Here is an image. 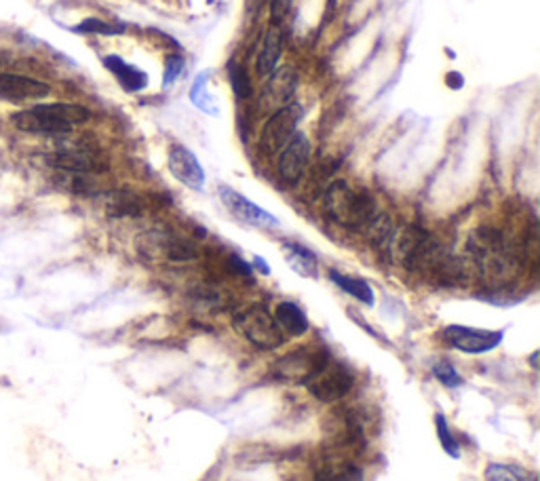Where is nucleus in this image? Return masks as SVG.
<instances>
[{
    "label": "nucleus",
    "instance_id": "obj_1",
    "mask_svg": "<svg viewBox=\"0 0 540 481\" xmlns=\"http://www.w3.org/2000/svg\"><path fill=\"white\" fill-rule=\"evenodd\" d=\"M466 254L479 279L490 286H506L515 281L524 270L517 247L498 228L482 226L473 230L466 241Z\"/></svg>",
    "mask_w": 540,
    "mask_h": 481
},
{
    "label": "nucleus",
    "instance_id": "obj_2",
    "mask_svg": "<svg viewBox=\"0 0 540 481\" xmlns=\"http://www.w3.org/2000/svg\"><path fill=\"white\" fill-rule=\"evenodd\" d=\"M324 209L335 224L345 228H364L376 215V201L364 188H353L345 180L329 184L324 193Z\"/></svg>",
    "mask_w": 540,
    "mask_h": 481
},
{
    "label": "nucleus",
    "instance_id": "obj_3",
    "mask_svg": "<svg viewBox=\"0 0 540 481\" xmlns=\"http://www.w3.org/2000/svg\"><path fill=\"white\" fill-rule=\"evenodd\" d=\"M233 327L245 338L249 345L260 351H275L285 345L287 336L276 323L275 315L262 305H252L235 313Z\"/></svg>",
    "mask_w": 540,
    "mask_h": 481
},
{
    "label": "nucleus",
    "instance_id": "obj_4",
    "mask_svg": "<svg viewBox=\"0 0 540 481\" xmlns=\"http://www.w3.org/2000/svg\"><path fill=\"white\" fill-rule=\"evenodd\" d=\"M329 361V355L321 348H300V351L283 355L270 367V376L276 382L287 385H306L315 376L324 370Z\"/></svg>",
    "mask_w": 540,
    "mask_h": 481
},
{
    "label": "nucleus",
    "instance_id": "obj_5",
    "mask_svg": "<svg viewBox=\"0 0 540 481\" xmlns=\"http://www.w3.org/2000/svg\"><path fill=\"white\" fill-rule=\"evenodd\" d=\"M300 118H302V110L298 104H287V106L273 112V116L265 123V127H262V134H260L258 146L262 153L266 156L281 153L283 146H285V144L292 140V135L295 134V127H298Z\"/></svg>",
    "mask_w": 540,
    "mask_h": 481
},
{
    "label": "nucleus",
    "instance_id": "obj_6",
    "mask_svg": "<svg viewBox=\"0 0 540 481\" xmlns=\"http://www.w3.org/2000/svg\"><path fill=\"white\" fill-rule=\"evenodd\" d=\"M441 340L454 351L466 355H484L500 346L503 332L496 329H479L466 326H447L441 329Z\"/></svg>",
    "mask_w": 540,
    "mask_h": 481
},
{
    "label": "nucleus",
    "instance_id": "obj_7",
    "mask_svg": "<svg viewBox=\"0 0 540 481\" xmlns=\"http://www.w3.org/2000/svg\"><path fill=\"white\" fill-rule=\"evenodd\" d=\"M308 393L321 404H334L351 393L355 386V376L346 366L334 364L332 359L327 361L324 370H321L311 382H306Z\"/></svg>",
    "mask_w": 540,
    "mask_h": 481
},
{
    "label": "nucleus",
    "instance_id": "obj_8",
    "mask_svg": "<svg viewBox=\"0 0 540 481\" xmlns=\"http://www.w3.org/2000/svg\"><path fill=\"white\" fill-rule=\"evenodd\" d=\"M140 247L142 254L150 256V258H163L167 262H193L199 258V249L193 241L175 233H165V230L148 233Z\"/></svg>",
    "mask_w": 540,
    "mask_h": 481
},
{
    "label": "nucleus",
    "instance_id": "obj_9",
    "mask_svg": "<svg viewBox=\"0 0 540 481\" xmlns=\"http://www.w3.org/2000/svg\"><path fill=\"white\" fill-rule=\"evenodd\" d=\"M308 161H311V142H308L305 134L295 131L292 140L283 146L279 163H276L281 182L287 184V186H295L302 180V175H305Z\"/></svg>",
    "mask_w": 540,
    "mask_h": 481
},
{
    "label": "nucleus",
    "instance_id": "obj_10",
    "mask_svg": "<svg viewBox=\"0 0 540 481\" xmlns=\"http://www.w3.org/2000/svg\"><path fill=\"white\" fill-rule=\"evenodd\" d=\"M49 163L57 171H72V174H100L108 169V161L100 150L89 146H68L59 148L51 155Z\"/></svg>",
    "mask_w": 540,
    "mask_h": 481
},
{
    "label": "nucleus",
    "instance_id": "obj_11",
    "mask_svg": "<svg viewBox=\"0 0 540 481\" xmlns=\"http://www.w3.org/2000/svg\"><path fill=\"white\" fill-rule=\"evenodd\" d=\"M220 199L224 203V207L233 214L236 220L247 224V226L254 228H276L279 226V220L273 214H268L266 209H262L260 205H255L254 201H249L247 196H243L241 193H236L230 186H220Z\"/></svg>",
    "mask_w": 540,
    "mask_h": 481
},
{
    "label": "nucleus",
    "instance_id": "obj_12",
    "mask_svg": "<svg viewBox=\"0 0 540 481\" xmlns=\"http://www.w3.org/2000/svg\"><path fill=\"white\" fill-rule=\"evenodd\" d=\"M295 89H298V75H295L292 65L275 70L273 75H268V81L260 91V108L266 112H276L279 108L287 106Z\"/></svg>",
    "mask_w": 540,
    "mask_h": 481
},
{
    "label": "nucleus",
    "instance_id": "obj_13",
    "mask_svg": "<svg viewBox=\"0 0 540 481\" xmlns=\"http://www.w3.org/2000/svg\"><path fill=\"white\" fill-rule=\"evenodd\" d=\"M169 171L177 182L193 190H203L205 186V171H203L199 159L186 146H174L167 156Z\"/></svg>",
    "mask_w": 540,
    "mask_h": 481
},
{
    "label": "nucleus",
    "instance_id": "obj_14",
    "mask_svg": "<svg viewBox=\"0 0 540 481\" xmlns=\"http://www.w3.org/2000/svg\"><path fill=\"white\" fill-rule=\"evenodd\" d=\"M49 85L30 76L19 75H0V95L13 102L36 100V97L49 95Z\"/></svg>",
    "mask_w": 540,
    "mask_h": 481
},
{
    "label": "nucleus",
    "instance_id": "obj_15",
    "mask_svg": "<svg viewBox=\"0 0 540 481\" xmlns=\"http://www.w3.org/2000/svg\"><path fill=\"white\" fill-rule=\"evenodd\" d=\"M13 123L17 125V129L25 131V134H47V135H68L72 127L64 123H57L54 118L38 115L36 110L17 112L13 116Z\"/></svg>",
    "mask_w": 540,
    "mask_h": 481
},
{
    "label": "nucleus",
    "instance_id": "obj_16",
    "mask_svg": "<svg viewBox=\"0 0 540 481\" xmlns=\"http://www.w3.org/2000/svg\"><path fill=\"white\" fill-rule=\"evenodd\" d=\"M275 319L283 329V334L292 336V338H300L308 332V317L295 302H279L275 308Z\"/></svg>",
    "mask_w": 540,
    "mask_h": 481
},
{
    "label": "nucleus",
    "instance_id": "obj_17",
    "mask_svg": "<svg viewBox=\"0 0 540 481\" xmlns=\"http://www.w3.org/2000/svg\"><path fill=\"white\" fill-rule=\"evenodd\" d=\"M283 55V32L279 28H270L266 32L265 41H262L258 62H255V70L260 76H268L276 70V64Z\"/></svg>",
    "mask_w": 540,
    "mask_h": 481
},
{
    "label": "nucleus",
    "instance_id": "obj_18",
    "mask_svg": "<svg viewBox=\"0 0 540 481\" xmlns=\"http://www.w3.org/2000/svg\"><path fill=\"white\" fill-rule=\"evenodd\" d=\"M104 64H106V68L118 78V83H121L127 91H142L148 85L146 72H142L140 68H135V65L127 64L123 57L108 55L104 59Z\"/></svg>",
    "mask_w": 540,
    "mask_h": 481
},
{
    "label": "nucleus",
    "instance_id": "obj_19",
    "mask_svg": "<svg viewBox=\"0 0 540 481\" xmlns=\"http://www.w3.org/2000/svg\"><path fill=\"white\" fill-rule=\"evenodd\" d=\"M38 115L54 118L57 123L68 125V127H75V125L87 123L91 118V112L85 106H78V104H41V106H35Z\"/></svg>",
    "mask_w": 540,
    "mask_h": 481
},
{
    "label": "nucleus",
    "instance_id": "obj_20",
    "mask_svg": "<svg viewBox=\"0 0 540 481\" xmlns=\"http://www.w3.org/2000/svg\"><path fill=\"white\" fill-rule=\"evenodd\" d=\"M329 279L335 283L342 292H346L348 296H353L355 300H359L361 305L372 306L376 298H374V289L367 281L359 279V276H351L345 273H338V270H329Z\"/></svg>",
    "mask_w": 540,
    "mask_h": 481
},
{
    "label": "nucleus",
    "instance_id": "obj_21",
    "mask_svg": "<svg viewBox=\"0 0 540 481\" xmlns=\"http://www.w3.org/2000/svg\"><path fill=\"white\" fill-rule=\"evenodd\" d=\"M285 258L295 273L302 276H317V256L298 243H285Z\"/></svg>",
    "mask_w": 540,
    "mask_h": 481
},
{
    "label": "nucleus",
    "instance_id": "obj_22",
    "mask_svg": "<svg viewBox=\"0 0 540 481\" xmlns=\"http://www.w3.org/2000/svg\"><path fill=\"white\" fill-rule=\"evenodd\" d=\"M106 207H108V214L116 215V217H135L144 212L140 196L134 193H125V190L110 193Z\"/></svg>",
    "mask_w": 540,
    "mask_h": 481
},
{
    "label": "nucleus",
    "instance_id": "obj_23",
    "mask_svg": "<svg viewBox=\"0 0 540 481\" xmlns=\"http://www.w3.org/2000/svg\"><path fill=\"white\" fill-rule=\"evenodd\" d=\"M484 477L485 481H538L536 473L525 471L517 465H503V463L487 465Z\"/></svg>",
    "mask_w": 540,
    "mask_h": 481
},
{
    "label": "nucleus",
    "instance_id": "obj_24",
    "mask_svg": "<svg viewBox=\"0 0 540 481\" xmlns=\"http://www.w3.org/2000/svg\"><path fill=\"white\" fill-rule=\"evenodd\" d=\"M313 481H364V473L355 465L324 466Z\"/></svg>",
    "mask_w": 540,
    "mask_h": 481
},
{
    "label": "nucleus",
    "instance_id": "obj_25",
    "mask_svg": "<svg viewBox=\"0 0 540 481\" xmlns=\"http://www.w3.org/2000/svg\"><path fill=\"white\" fill-rule=\"evenodd\" d=\"M207 78H209V72H203V75L196 76L195 87H193V91H190V100H193L196 108L207 112V115H217V106H215L214 97L207 91Z\"/></svg>",
    "mask_w": 540,
    "mask_h": 481
},
{
    "label": "nucleus",
    "instance_id": "obj_26",
    "mask_svg": "<svg viewBox=\"0 0 540 481\" xmlns=\"http://www.w3.org/2000/svg\"><path fill=\"white\" fill-rule=\"evenodd\" d=\"M435 428H437V437H439V444L444 447V452L447 456L452 458H460V444L458 439L454 437L450 425H447L445 416L441 412H437V416H435Z\"/></svg>",
    "mask_w": 540,
    "mask_h": 481
},
{
    "label": "nucleus",
    "instance_id": "obj_27",
    "mask_svg": "<svg viewBox=\"0 0 540 481\" xmlns=\"http://www.w3.org/2000/svg\"><path fill=\"white\" fill-rule=\"evenodd\" d=\"M228 81H230V87H233V94L239 97V100H247V97H252V78H249V75L241 64H230Z\"/></svg>",
    "mask_w": 540,
    "mask_h": 481
},
{
    "label": "nucleus",
    "instance_id": "obj_28",
    "mask_svg": "<svg viewBox=\"0 0 540 481\" xmlns=\"http://www.w3.org/2000/svg\"><path fill=\"white\" fill-rule=\"evenodd\" d=\"M433 374L435 378H437L441 385L447 386V388H456L463 385V376L458 374L456 367H454L452 364H447V361H439V364L433 366Z\"/></svg>",
    "mask_w": 540,
    "mask_h": 481
},
{
    "label": "nucleus",
    "instance_id": "obj_29",
    "mask_svg": "<svg viewBox=\"0 0 540 481\" xmlns=\"http://www.w3.org/2000/svg\"><path fill=\"white\" fill-rule=\"evenodd\" d=\"M76 32H81V35H106V36H112V35H121V28L102 22V19L89 17V19H85L83 24L76 25Z\"/></svg>",
    "mask_w": 540,
    "mask_h": 481
},
{
    "label": "nucleus",
    "instance_id": "obj_30",
    "mask_svg": "<svg viewBox=\"0 0 540 481\" xmlns=\"http://www.w3.org/2000/svg\"><path fill=\"white\" fill-rule=\"evenodd\" d=\"M184 70V57L182 55H169L167 62H165V76H163V85L169 87L177 81V76L182 75Z\"/></svg>",
    "mask_w": 540,
    "mask_h": 481
},
{
    "label": "nucleus",
    "instance_id": "obj_31",
    "mask_svg": "<svg viewBox=\"0 0 540 481\" xmlns=\"http://www.w3.org/2000/svg\"><path fill=\"white\" fill-rule=\"evenodd\" d=\"M292 3H294V0H273V5H270V11H273V22L275 24H281L283 19L287 17L289 9H292Z\"/></svg>",
    "mask_w": 540,
    "mask_h": 481
},
{
    "label": "nucleus",
    "instance_id": "obj_32",
    "mask_svg": "<svg viewBox=\"0 0 540 481\" xmlns=\"http://www.w3.org/2000/svg\"><path fill=\"white\" fill-rule=\"evenodd\" d=\"M228 262H230V266H233V270H236V273H239V275L249 276V275L254 273V268L249 266L245 260H241L239 256H230V260H228Z\"/></svg>",
    "mask_w": 540,
    "mask_h": 481
}]
</instances>
